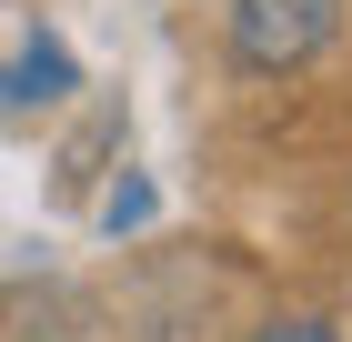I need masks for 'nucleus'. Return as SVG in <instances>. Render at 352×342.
I'll use <instances>...</instances> for the list:
<instances>
[{"instance_id":"nucleus-3","label":"nucleus","mask_w":352,"mask_h":342,"mask_svg":"<svg viewBox=\"0 0 352 342\" xmlns=\"http://www.w3.org/2000/svg\"><path fill=\"white\" fill-rule=\"evenodd\" d=\"M141 222H151V182H121L101 202V232H141Z\"/></svg>"},{"instance_id":"nucleus-2","label":"nucleus","mask_w":352,"mask_h":342,"mask_svg":"<svg viewBox=\"0 0 352 342\" xmlns=\"http://www.w3.org/2000/svg\"><path fill=\"white\" fill-rule=\"evenodd\" d=\"M71 81H81L71 41L60 30H30L21 51L0 61V111H51V101H71Z\"/></svg>"},{"instance_id":"nucleus-1","label":"nucleus","mask_w":352,"mask_h":342,"mask_svg":"<svg viewBox=\"0 0 352 342\" xmlns=\"http://www.w3.org/2000/svg\"><path fill=\"white\" fill-rule=\"evenodd\" d=\"M342 30V0H232V61L242 71H302Z\"/></svg>"},{"instance_id":"nucleus-4","label":"nucleus","mask_w":352,"mask_h":342,"mask_svg":"<svg viewBox=\"0 0 352 342\" xmlns=\"http://www.w3.org/2000/svg\"><path fill=\"white\" fill-rule=\"evenodd\" d=\"M262 342H332V322H312V312H292V322H272Z\"/></svg>"}]
</instances>
